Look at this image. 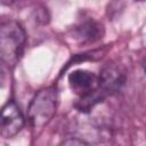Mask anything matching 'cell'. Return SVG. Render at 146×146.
<instances>
[{
    "mask_svg": "<svg viewBox=\"0 0 146 146\" xmlns=\"http://www.w3.org/2000/svg\"><path fill=\"white\" fill-rule=\"evenodd\" d=\"M26 41V34L22 25L16 21H7L0 24V63L14 67L21 59Z\"/></svg>",
    "mask_w": 146,
    "mask_h": 146,
    "instance_id": "obj_1",
    "label": "cell"
},
{
    "mask_svg": "<svg viewBox=\"0 0 146 146\" xmlns=\"http://www.w3.org/2000/svg\"><path fill=\"white\" fill-rule=\"evenodd\" d=\"M57 108V90L48 87L39 90L32 98L27 108V120L34 130L46 127L54 117Z\"/></svg>",
    "mask_w": 146,
    "mask_h": 146,
    "instance_id": "obj_2",
    "label": "cell"
},
{
    "mask_svg": "<svg viewBox=\"0 0 146 146\" xmlns=\"http://www.w3.org/2000/svg\"><path fill=\"white\" fill-rule=\"evenodd\" d=\"M24 127V116L14 100H9L0 110V135L13 138Z\"/></svg>",
    "mask_w": 146,
    "mask_h": 146,
    "instance_id": "obj_3",
    "label": "cell"
},
{
    "mask_svg": "<svg viewBox=\"0 0 146 146\" xmlns=\"http://www.w3.org/2000/svg\"><path fill=\"white\" fill-rule=\"evenodd\" d=\"M125 78L121 70L114 65L105 66L98 76V88L107 96L117 92L124 84Z\"/></svg>",
    "mask_w": 146,
    "mask_h": 146,
    "instance_id": "obj_4",
    "label": "cell"
},
{
    "mask_svg": "<svg viewBox=\"0 0 146 146\" xmlns=\"http://www.w3.org/2000/svg\"><path fill=\"white\" fill-rule=\"evenodd\" d=\"M71 89L79 96H83L98 88V76L87 70H75L68 75Z\"/></svg>",
    "mask_w": 146,
    "mask_h": 146,
    "instance_id": "obj_5",
    "label": "cell"
},
{
    "mask_svg": "<svg viewBox=\"0 0 146 146\" xmlns=\"http://www.w3.org/2000/svg\"><path fill=\"white\" fill-rule=\"evenodd\" d=\"M104 34V29L102 24L95 21H84L81 24H79L74 30L75 38L84 43V42H95L99 40Z\"/></svg>",
    "mask_w": 146,
    "mask_h": 146,
    "instance_id": "obj_6",
    "label": "cell"
},
{
    "mask_svg": "<svg viewBox=\"0 0 146 146\" xmlns=\"http://www.w3.org/2000/svg\"><path fill=\"white\" fill-rule=\"evenodd\" d=\"M63 144L65 145H86L87 143L83 141L82 139H76V138H73V139H67V140H64Z\"/></svg>",
    "mask_w": 146,
    "mask_h": 146,
    "instance_id": "obj_7",
    "label": "cell"
},
{
    "mask_svg": "<svg viewBox=\"0 0 146 146\" xmlns=\"http://www.w3.org/2000/svg\"><path fill=\"white\" fill-rule=\"evenodd\" d=\"M16 0H0V5H3V6H9V5H13Z\"/></svg>",
    "mask_w": 146,
    "mask_h": 146,
    "instance_id": "obj_8",
    "label": "cell"
}]
</instances>
